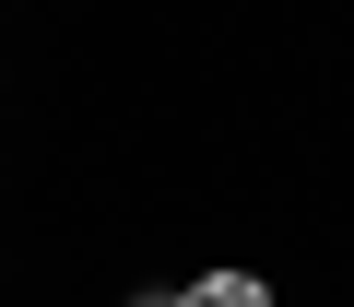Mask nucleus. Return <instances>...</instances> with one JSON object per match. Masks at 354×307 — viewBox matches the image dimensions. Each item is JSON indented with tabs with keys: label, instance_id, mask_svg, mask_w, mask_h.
Here are the masks:
<instances>
[{
	"label": "nucleus",
	"instance_id": "obj_1",
	"mask_svg": "<svg viewBox=\"0 0 354 307\" xmlns=\"http://www.w3.org/2000/svg\"><path fill=\"white\" fill-rule=\"evenodd\" d=\"M177 307H272V283H260V272H201Z\"/></svg>",
	"mask_w": 354,
	"mask_h": 307
},
{
	"label": "nucleus",
	"instance_id": "obj_2",
	"mask_svg": "<svg viewBox=\"0 0 354 307\" xmlns=\"http://www.w3.org/2000/svg\"><path fill=\"white\" fill-rule=\"evenodd\" d=\"M130 307H177V295H130Z\"/></svg>",
	"mask_w": 354,
	"mask_h": 307
}]
</instances>
